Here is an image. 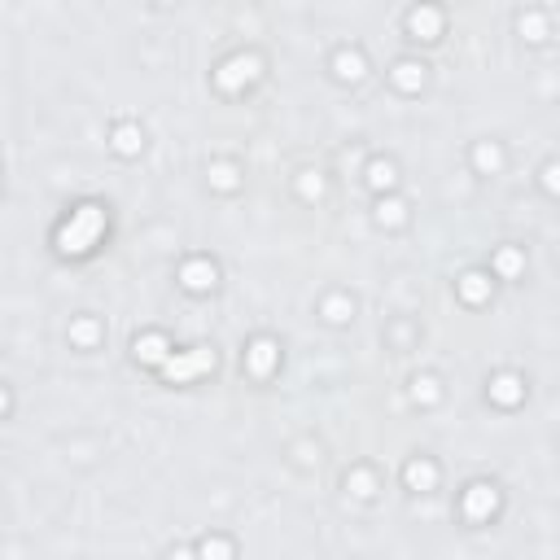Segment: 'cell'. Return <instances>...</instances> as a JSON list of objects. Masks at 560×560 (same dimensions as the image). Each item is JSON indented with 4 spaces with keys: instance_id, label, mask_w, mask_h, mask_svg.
<instances>
[{
    "instance_id": "30bf717a",
    "label": "cell",
    "mask_w": 560,
    "mask_h": 560,
    "mask_svg": "<svg viewBox=\"0 0 560 560\" xmlns=\"http://www.w3.org/2000/svg\"><path fill=\"white\" fill-rule=\"evenodd\" d=\"M434 482H438V469H434V464H425V459L407 464V486H411V490H429Z\"/></svg>"
},
{
    "instance_id": "ba28073f",
    "label": "cell",
    "mask_w": 560,
    "mask_h": 560,
    "mask_svg": "<svg viewBox=\"0 0 560 560\" xmlns=\"http://www.w3.org/2000/svg\"><path fill=\"white\" fill-rule=\"evenodd\" d=\"M490 399L503 403V407L521 403V381H517V376H499V381H490Z\"/></svg>"
},
{
    "instance_id": "d6986e66",
    "label": "cell",
    "mask_w": 560,
    "mask_h": 560,
    "mask_svg": "<svg viewBox=\"0 0 560 560\" xmlns=\"http://www.w3.org/2000/svg\"><path fill=\"white\" fill-rule=\"evenodd\" d=\"M381 223H403V202H381Z\"/></svg>"
},
{
    "instance_id": "4fadbf2b",
    "label": "cell",
    "mask_w": 560,
    "mask_h": 560,
    "mask_svg": "<svg viewBox=\"0 0 560 560\" xmlns=\"http://www.w3.org/2000/svg\"><path fill=\"white\" fill-rule=\"evenodd\" d=\"M337 75L341 79H359L364 75V57L359 53H337Z\"/></svg>"
},
{
    "instance_id": "44dd1931",
    "label": "cell",
    "mask_w": 560,
    "mask_h": 560,
    "mask_svg": "<svg viewBox=\"0 0 560 560\" xmlns=\"http://www.w3.org/2000/svg\"><path fill=\"white\" fill-rule=\"evenodd\" d=\"M351 490L355 495H372V473H351Z\"/></svg>"
},
{
    "instance_id": "9c48e42d",
    "label": "cell",
    "mask_w": 560,
    "mask_h": 560,
    "mask_svg": "<svg viewBox=\"0 0 560 560\" xmlns=\"http://www.w3.org/2000/svg\"><path fill=\"white\" fill-rule=\"evenodd\" d=\"M394 84H399L403 92H416L425 84V71H420L416 61H399V66H394Z\"/></svg>"
},
{
    "instance_id": "7a4b0ae2",
    "label": "cell",
    "mask_w": 560,
    "mask_h": 560,
    "mask_svg": "<svg viewBox=\"0 0 560 560\" xmlns=\"http://www.w3.org/2000/svg\"><path fill=\"white\" fill-rule=\"evenodd\" d=\"M167 376L171 381H193L197 372H206V368H215V355L206 351V346H197V351H189V355H175V359H167Z\"/></svg>"
},
{
    "instance_id": "d4e9b609",
    "label": "cell",
    "mask_w": 560,
    "mask_h": 560,
    "mask_svg": "<svg viewBox=\"0 0 560 560\" xmlns=\"http://www.w3.org/2000/svg\"><path fill=\"white\" fill-rule=\"evenodd\" d=\"M320 189H324V184H320L316 175H307V179H302V193H307V197H320Z\"/></svg>"
},
{
    "instance_id": "7c38bea8",
    "label": "cell",
    "mask_w": 560,
    "mask_h": 560,
    "mask_svg": "<svg viewBox=\"0 0 560 560\" xmlns=\"http://www.w3.org/2000/svg\"><path fill=\"white\" fill-rule=\"evenodd\" d=\"M459 293H464V298H469V302H482V298H486V293H490V280H486L482 272H469L464 280H459Z\"/></svg>"
},
{
    "instance_id": "52a82bcc",
    "label": "cell",
    "mask_w": 560,
    "mask_h": 560,
    "mask_svg": "<svg viewBox=\"0 0 560 560\" xmlns=\"http://www.w3.org/2000/svg\"><path fill=\"white\" fill-rule=\"evenodd\" d=\"M179 280H184L189 289H197V293H202V289H210V285H215V267H210V263H202V258H193L189 267L179 272Z\"/></svg>"
},
{
    "instance_id": "e0dca14e",
    "label": "cell",
    "mask_w": 560,
    "mask_h": 560,
    "mask_svg": "<svg viewBox=\"0 0 560 560\" xmlns=\"http://www.w3.org/2000/svg\"><path fill=\"white\" fill-rule=\"evenodd\" d=\"M495 267H499V276H517V272H521V254H517V250H499Z\"/></svg>"
},
{
    "instance_id": "484cf974",
    "label": "cell",
    "mask_w": 560,
    "mask_h": 560,
    "mask_svg": "<svg viewBox=\"0 0 560 560\" xmlns=\"http://www.w3.org/2000/svg\"><path fill=\"white\" fill-rule=\"evenodd\" d=\"M547 189L560 193V167H547Z\"/></svg>"
},
{
    "instance_id": "6da1fadb",
    "label": "cell",
    "mask_w": 560,
    "mask_h": 560,
    "mask_svg": "<svg viewBox=\"0 0 560 560\" xmlns=\"http://www.w3.org/2000/svg\"><path fill=\"white\" fill-rule=\"evenodd\" d=\"M101 233H105V210L101 206H79V215L57 233V245H61V254H84Z\"/></svg>"
},
{
    "instance_id": "7402d4cb",
    "label": "cell",
    "mask_w": 560,
    "mask_h": 560,
    "mask_svg": "<svg viewBox=\"0 0 560 560\" xmlns=\"http://www.w3.org/2000/svg\"><path fill=\"white\" fill-rule=\"evenodd\" d=\"M210 175H215V184H219V189H233V184H237V175H233V167H215V171H210Z\"/></svg>"
},
{
    "instance_id": "ac0fdd59",
    "label": "cell",
    "mask_w": 560,
    "mask_h": 560,
    "mask_svg": "<svg viewBox=\"0 0 560 560\" xmlns=\"http://www.w3.org/2000/svg\"><path fill=\"white\" fill-rule=\"evenodd\" d=\"M477 167H482V171H499V149H495V145H482V149H477Z\"/></svg>"
},
{
    "instance_id": "277c9868",
    "label": "cell",
    "mask_w": 560,
    "mask_h": 560,
    "mask_svg": "<svg viewBox=\"0 0 560 560\" xmlns=\"http://www.w3.org/2000/svg\"><path fill=\"white\" fill-rule=\"evenodd\" d=\"M495 503H499V495H495L490 486H469V495H464V513H469L473 521H482V517L495 513Z\"/></svg>"
},
{
    "instance_id": "5b68a950",
    "label": "cell",
    "mask_w": 560,
    "mask_h": 560,
    "mask_svg": "<svg viewBox=\"0 0 560 560\" xmlns=\"http://www.w3.org/2000/svg\"><path fill=\"white\" fill-rule=\"evenodd\" d=\"M438 31H442V13L438 9L425 5V9L411 13V36H416V40H438Z\"/></svg>"
},
{
    "instance_id": "9a60e30c",
    "label": "cell",
    "mask_w": 560,
    "mask_h": 560,
    "mask_svg": "<svg viewBox=\"0 0 560 560\" xmlns=\"http://www.w3.org/2000/svg\"><path fill=\"white\" fill-rule=\"evenodd\" d=\"M521 36L525 40H543V36H547V22H543L538 13H525V18H521Z\"/></svg>"
},
{
    "instance_id": "ffe728a7",
    "label": "cell",
    "mask_w": 560,
    "mask_h": 560,
    "mask_svg": "<svg viewBox=\"0 0 560 560\" xmlns=\"http://www.w3.org/2000/svg\"><path fill=\"white\" fill-rule=\"evenodd\" d=\"M71 337H75V341H84V346H88V341H96V324H92V320H79V324L71 328Z\"/></svg>"
},
{
    "instance_id": "8fae6325",
    "label": "cell",
    "mask_w": 560,
    "mask_h": 560,
    "mask_svg": "<svg viewBox=\"0 0 560 560\" xmlns=\"http://www.w3.org/2000/svg\"><path fill=\"white\" fill-rule=\"evenodd\" d=\"M136 359H145V364H167V341L162 337H140L136 341Z\"/></svg>"
},
{
    "instance_id": "603a6c76",
    "label": "cell",
    "mask_w": 560,
    "mask_h": 560,
    "mask_svg": "<svg viewBox=\"0 0 560 560\" xmlns=\"http://www.w3.org/2000/svg\"><path fill=\"white\" fill-rule=\"evenodd\" d=\"M416 399H425V403H434V399H438V390H434V381H416Z\"/></svg>"
},
{
    "instance_id": "3957f363",
    "label": "cell",
    "mask_w": 560,
    "mask_h": 560,
    "mask_svg": "<svg viewBox=\"0 0 560 560\" xmlns=\"http://www.w3.org/2000/svg\"><path fill=\"white\" fill-rule=\"evenodd\" d=\"M254 75H258V61H254V57H233V61H228L223 71H219V88L237 92L241 84H250Z\"/></svg>"
},
{
    "instance_id": "2e32d148",
    "label": "cell",
    "mask_w": 560,
    "mask_h": 560,
    "mask_svg": "<svg viewBox=\"0 0 560 560\" xmlns=\"http://www.w3.org/2000/svg\"><path fill=\"white\" fill-rule=\"evenodd\" d=\"M368 179H372L376 189H390V184H394V167H390V162H372V167H368Z\"/></svg>"
},
{
    "instance_id": "4316f807",
    "label": "cell",
    "mask_w": 560,
    "mask_h": 560,
    "mask_svg": "<svg viewBox=\"0 0 560 560\" xmlns=\"http://www.w3.org/2000/svg\"><path fill=\"white\" fill-rule=\"evenodd\" d=\"M202 552H206V556H228V543H206Z\"/></svg>"
},
{
    "instance_id": "8992f818",
    "label": "cell",
    "mask_w": 560,
    "mask_h": 560,
    "mask_svg": "<svg viewBox=\"0 0 560 560\" xmlns=\"http://www.w3.org/2000/svg\"><path fill=\"white\" fill-rule=\"evenodd\" d=\"M245 364H250L254 376H267V372L276 368V346H272V341H254L250 351H245Z\"/></svg>"
},
{
    "instance_id": "cb8c5ba5",
    "label": "cell",
    "mask_w": 560,
    "mask_h": 560,
    "mask_svg": "<svg viewBox=\"0 0 560 560\" xmlns=\"http://www.w3.org/2000/svg\"><path fill=\"white\" fill-rule=\"evenodd\" d=\"M346 311H351L346 298H333V302H328V320H346Z\"/></svg>"
},
{
    "instance_id": "5bb4252c",
    "label": "cell",
    "mask_w": 560,
    "mask_h": 560,
    "mask_svg": "<svg viewBox=\"0 0 560 560\" xmlns=\"http://www.w3.org/2000/svg\"><path fill=\"white\" fill-rule=\"evenodd\" d=\"M114 149H119V154H136V149H140V131H136V127H119Z\"/></svg>"
}]
</instances>
